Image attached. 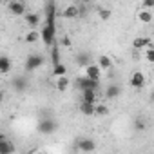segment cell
Masks as SVG:
<instances>
[{"label": "cell", "mask_w": 154, "mask_h": 154, "mask_svg": "<svg viewBox=\"0 0 154 154\" xmlns=\"http://www.w3.org/2000/svg\"><path fill=\"white\" fill-rule=\"evenodd\" d=\"M36 129H38V132H40V134L49 136V134H53V132H56V131H58V122H56V120H53V118H42V120H38Z\"/></svg>", "instance_id": "cell-1"}, {"label": "cell", "mask_w": 154, "mask_h": 154, "mask_svg": "<svg viewBox=\"0 0 154 154\" xmlns=\"http://www.w3.org/2000/svg\"><path fill=\"white\" fill-rule=\"evenodd\" d=\"M54 38H56V26L45 24V26L40 29V40L44 42L45 47H51V45L54 44Z\"/></svg>", "instance_id": "cell-2"}, {"label": "cell", "mask_w": 154, "mask_h": 154, "mask_svg": "<svg viewBox=\"0 0 154 154\" xmlns=\"http://www.w3.org/2000/svg\"><path fill=\"white\" fill-rule=\"evenodd\" d=\"M44 56L42 54H36V53H33V54H29L27 56V60H26V71H35V69H38V67H42L44 65Z\"/></svg>", "instance_id": "cell-3"}, {"label": "cell", "mask_w": 154, "mask_h": 154, "mask_svg": "<svg viewBox=\"0 0 154 154\" xmlns=\"http://www.w3.org/2000/svg\"><path fill=\"white\" fill-rule=\"evenodd\" d=\"M145 84H147V78L141 71H134L132 76L129 78V85L132 89H141V87H145Z\"/></svg>", "instance_id": "cell-4"}, {"label": "cell", "mask_w": 154, "mask_h": 154, "mask_svg": "<svg viewBox=\"0 0 154 154\" xmlns=\"http://www.w3.org/2000/svg\"><path fill=\"white\" fill-rule=\"evenodd\" d=\"M8 9L15 17H24L26 15V4L22 2V0H9V2H8Z\"/></svg>", "instance_id": "cell-5"}, {"label": "cell", "mask_w": 154, "mask_h": 154, "mask_svg": "<svg viewBox=\"0 0 154 154\" xmlns=\"http://www.w3.org/2000/svg\"><path fill=\"white\" fill-rule=\"evenodd\" d=\"M56 20V6H54V0H47L45 4V24L54 26Z\"/></svg>", "instance_id": "cell-6"}, {"label": "cell", "mask_w": 154, "mask_h": 154, "mask_svg": "<svg viewBox=\"0 0 154 154\" xmlns=\"http://www.w3.org/2000/svg\"><path fill=\"white\" fill-rule=\"evenodd\" d=\"M132 47L134 49H154V44H152V38L149 36H138L132 40Z\"/></svg>", "instance_id": "cell-7"}, {"label": "cell", "mask_w": 154, "mask_h": 154, "mask_svg": "<svg viewBox=\"0 0 154 154\" xmlns=\"http://www.w3.org/2000/svg\"><path fill=\"white\" fill-rule=\"evenodd\" d=\"M98 84H100V80H91V78H87V76L76 80V87H78L80 91L82 89H98Z\"/></svg>", "instance_id": "cell-8"}, {"label": "cell", "mask_w": 154, "mask_h": 154, "mask_svg": "<svg viewBox=\"0 0 154 154\" xmlns=\"http://www.w3.org/2000/svg\"><path fill=\"white\" fill-rule=\"evenodd\" d=\"M85 76L91 80H100L102 78V69L96 63H89V65H85Z\"/></svg>", "instance_id": "cell-9"}, {"label": "cell", "mask_w": 154, "mask_h": 154, "mask_svg": "<svg viewBox=\"0 0 154 154\" xmlns=\"http://www.w3.org/2000/svg\"><path fill=\"white\" fill-rule=\"evenodd\" d=\"M13 69V60L8 54H0V74H9Z\"/></svg>", "instance_id": "cell-10"}, {"label": "cell", "mask_w": 154, "mask_h": 154, "mask_svg": "<svg viewBox=\"0 0 154 154\" xmlns=\"http://www.w3.org/2000/svg\"><path fill=\"white\" fill-rule=\"evenodd\" d=\"M13 152H17V147L11 140H8V138L0 140V154H13Z\"/></svg>", "instance_id": "cell-11"}, {"label": "cell", "mask_w": 154, "mask_h": 154, "mask_svg": "<svg viewBox=\"0 0 154 154\" xmlns=\"http://www.w3.org/2000/svg\"><path fill=\"white\" fill-rule=\"evenodd\" d=\"M24 22H26L27 27L36 29L38 24H40V17H38V13H27V11H26V15H24Z\"/></svg>", "instance_id": "cell-12"}, {"label": "cell", "mask_w": 154, "mask_h": 154, "mask_svg": "<svg viewBox=\"0 0 154 154\" xmlns=\"http://www.w3.org/2000/svg\"><path fill=\"white\" fill-rule=\"evenodd\" d=\"M78 149L82 152H93V150H96V141L91 138H84L78 141Z\"/></svg>", "instance_id": "cell-13"}, {"label": "cell", "mask_w": 154, "mask_h": 154, "mask_svg": "<svg viewBox=\"0 0 154 154\" xmlns=\"http://www.w3.org/2000/svg\"><path fill=\"white\" fill-rule=\"evenodd\" d=\"M27 78H24V76H17V78H13V82H11V87L17 91V93H24L26 89H27Z\"/></svg>", "instance_id": "cell-14"}, {"label": "cell", "mask_w": 154, "mask_h": 154, "mask_svg": "<svg viewBox=\"0 0 154 154\" xmlns=\"http://www.w3.org/2000/svg\"><path fill=\"white\" fill-rule=\"evenodd\" d=\"M62 17L67 18V20H72V18H76V17H80V8L74 6V4H71V6H67V8L62 11Z\"/></svg>", "instance_id": "cell-15"}, {"label": "cell", "mask_w": 154, "mask_h": 154, "mask_svg": "<svg viewBox=\"0 0 154 154\" xmlns=\"http://www.w3.org/2000/svg\"><path fill=\"white\" fill-rule=\"evenodd\" d=\"M98 89H82V102L96 103L98 102Z\"/></svg>", "instance_id": "cell-16"}, {"label": "cell", "mask_w": 154, "mask_h": 154, "mask_svg": "<svg viewBox=\"0 0 154 154\" xmlns=\"http://www.w3.org/2000/svg\"><path fill=\"white\" fill-rule=\"evenodd\" d=\"M69 85H71V80L67 78V74H63V76H56V91L65 93V91L69 89Z\"/></svg>", "instance_id": "cell-17"}, {"label": "cell", "mask_w": 154, "mask_h": 154, "mask_svg": "<svg viewBox=\"0 0 154 154\" xmlns=\"http://www.w3.org/2000/svg\"><path fill=\"white\" fill-rule=\"evenodd\" d=\"M102 71H107V69H111L114 63H112V58L111 56H107V54H100L98 56V63H96Z\"/></svg>", "instance_id": "cell-18"}, {"label": "cell", "mask_w": 154, "mask_h": 154, "mask_svg": "<svg viewBox=\"0 0 154 154\" xmlns=\"http://www.w3.org/2000/svg\"><path fill=\"white\" fill-rule=\"evenodd\" d=\"M120 94H122V87L116 85V84H111V85L105 89V98H109V100H114V98H118Z\"/></svg>", "instance_id": "cell-19"}, {"label": "cell", "mask_w": 154, "mask_h": 154, "mask_svg": "<svg viewBox=\"0 0 154 154\" xmlns=\"http://www.w3.org/2000/svg\"><path fill=\"white\" fill-rule=\"evenodd\" d=\"M80 112H82L84 116H94V103L80 102Z\"/></svg>", "instance_id": "cell-20"}, {"label": "cell", "mask_w": 154, "mask_h": 154, "mask_svg": "<svg viewBox=\"0 0 154 154\" xmlns=\"http://www.w3.org/2000/svg\"><path fill=\"white\" fill-rule=\"evenodd\" d=\"M138 20H140L141 24H150V22H152V13H150V9H140V11H138Z\"/></svg>", "instance_id": "cell-21"}, {"label": "cell", "mask_w": 154, "mask_h": 154, "mask_svg": "<svg viewBox=\"0 0 154 154\" xmlns=\"http://www.w3.org/2000/svg\"><path fill=\"white\" fill-rule=\"evenodd\" d=\"M63 74H67V65H63L62 62L54 63L53 65V76L56 78V76H63Z\"/></svg>", "instance_id": "cell-22"}, {"label": "cell", "mask_w": 154, "mask_h": 154, "mask_svg": "<svg viewBox=\"0 0 154 154\" xmlns=\"http://www.w3.org/2000/svg\"><path fill=\"white\" fill-rule=\"evenodd\" d=\"M24 40H26L27 44H35V42H38V40H40V31H38V29H31V31L24 36Z\"/></svg>", "instance_id": "cell-23"}, {"label": "cell", "mask_w": 154, "mask_h": 154, "mask_svg": "<svg viewBox=\"0 0 154 154\" xmlns=\"http://www.w3.org/2000/svg\"><path fill=\"white\" fill-rule=\"evenodd\" d=\"M109 114V107L105 103H94V116H107Z\"/></svg>", "instance_id": "cell-24"}, {"label": "cell", "mask_w": 154, "mask_h": 154, "mask_svg": "<svg viewBox=\"0 0 154 154\" xmlns=\"http://www.w3.org/2000/svg\"><path fill=\"white\" fill-rule=\"evenodd\" d=\"M98 17H100V20H102V22H107V20L112 17V11H111V9H107V8H100V9H98Z\"/></svg>", "instance_id": "cell-25"}, {"label": "cell", "mask_w": 154, "mask_h": 154, "mask_svg": "<svg viewBox=\"0 0 154 154\" xmlns=\"http://www.w3.org/2000/svg\"><path fill=\"white\" fill-rule=\"evenodd\" d=\"M51 47H53V49H51V62H53V65H54V63L60 62V53H58V45H56V44H53Z\"/></svg>", "instance_id": "cell-26"}, {"label": "cell", "mask_w": 154, "mask_h": 154, "mask_svg": "<svg viewBox=\"0 0 154 154\" xmlns=\"http://www.w3.org/2000/svg\"><path fill=\"white\" fill-rule=\"evenodd\" d=\"M76 62H78V63H80V65H84V67H85V65H89V63H91V62H89V56H87V54H80V56H78V58H76Z\"/></svg>", "instance_id": "cell-27"}, {"label": "cell", "mask_w": 154, "mask_h": 154, "mask_svg": "<svg viewBox=\"0 0 154 154\" xmlns=\"http://www.w3.org/2000/svg\"><path fill=\"white\" fill-rule=\"evenodd\" d=\"M145 58L149 63H152L154 62V49H145Z\"/></svg>", "instance_id": "cell-28"}, {"label": "cell", "mask_w": 154, "mask_h": 154, "mask_svg": "<svg viewBox=\"0 0 154 154\" xmlns=\"http://www.w3.org/2000/svg\"><path fill=\"white\" fill-rule=\"evenodd\" d=\"M154 8V0H143V9H152Z\"/></svg>", "instance_id": "cell-29"}, {"label": "cell", "mask_w": 154, "mask_h": 154, "mask_svg": "<svg viewBox=\"0 0 154 154\" xmlns=\"http://www.w3.org/2000/svg\"><path fill=\"white\" fill-rule=\"evenodd\" d=\"M62 45H63V47H69V45H71V40H69L67 36H63V38H62Z\"/></svg>", "instance_id": "cell-30"}, {"label": "cell", "mask_w": 154, "mask_h": 154, "mask_svg": "<svg viewBox=\"0 0 154 154\" xmlns=\"http://www.w3.org/2000/svg\"><path fill=\"white\" fill-rule=\"evenodd\" d=\"M4 100H6V93H4V91H2V89H0V103H2V102H4Z\"/></svg>", "instance_id": "cell-31"}, {"label": "cell", "mask_w": 154, "mask_h": 154, "mask_svg": "<svg viewBox=\"0 0 154 154\" xmlns=\"http://www.w3.org/2000/svg\"><path fill=\"white\" fill-rule=\"evenodd\" d=\"M136 129H141V131H143V129H145V125H143V122H136Z\"/></svg>", "instance_id": "cell-32"}, {"label": "cell", "mask_w": 154, "mask_h": 154, "mask_svg": "<svg viewBox=\"0 0 154 154\" xmlns=\"http://www.w3.org/2000/svg\"><path fill=\"white\" fill-rule=\"evenodd\" d=\"M0 2H4V4H8V2H9V0H0Z\"/></svg>", "instance_id": "cell-33"}, {"label": "cell", "mask_w": 154, "mask_h": 154, "mask_svg": "<svg viewBox=\"0 0 154 154\" xmlns=\"http://www.w3.org/2000/svg\"><path fill=\"white\" fill-rule=\"evenodd\" d=\"M2 138H6V136H4V134H2V132H0V140H2Z\"/></svg>", "instance_id": "cell-34"}, {"label": "cell", "mask_w": 154, "mask_h": 154, "mask_svg": "<svg viewBox=\"0 0 154 154\" xmlns=\"http://www.w3.org/2000/svg\"><path fill=\"white\" fill-rule=\"evenodd\" d=\"M84 2H91V0H84Z\"/></svg>", "instance_id": "cell-35"}]
</instances>
